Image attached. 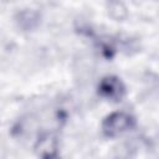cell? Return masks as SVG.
<instances>
[{
	"instance_id": "obj_3",
	"label": "cell",
	"mask_w": 159,
	"mask_h": 159,
	"mask_svg": "<svg viewBox=\"0 0 159 159\" xmlns=\"http://www.w3.org/2000/svg\"><path fill=\"white\" fill-rule=\"evenodd\" d=\"M37 20H39V17H37V15L35 12H32V11H24V12L20 14L19 22H20L21 27L29 30V29H32L37 24Z\"/></svg>"
},
{
	"instance_id": "obj_4",
	"label": "cell",
	"mask_w": 159,
	"mask_h": 159,
	"mask_svg": "<svg viewBox=\"0 0 159 159\" xmlns=\"http://www.w3.org/2000/svg\"><path fill=\"white\" fill-rule=\"evenodd\" d=\"M108 10H109V15L117 20H122L125 14H127V9L125 6L122 4V2H118V1H114V2H109L108 5Z\"/></svg>"
},
{
	"instance_id": "obj_2",
	"label": "cell",
	"mask_w": 159,
	"mask_h": 159,
	"mask_svg": "<svg viewBox=\"0 0 159 159\" xmlns=\"http://www.w3.org/2000/svg\"><path fill=\"white\" fill-rule=\"evenodd\" d=\"M98 94L108 101L119 102L125 94V86L117 76H104L98 83Z\"/></svg>"
},
{
	"instance_id": "obj_1",
	"label": "cell",
	"mask_w": 159,
	"mask_h": 159,
	"mask_svg": "<svg viewBox=\"0 0 159 159\" xmlns=\"http://www.w3.org/2000/svg\"><path fill=\"white\" fill-rule=\"evenodd\" d=\"M134 118L125 112H113L108 114L102 123V132L106 137L113 138L132 129Z\"/></svg>"
}]
</instances>
